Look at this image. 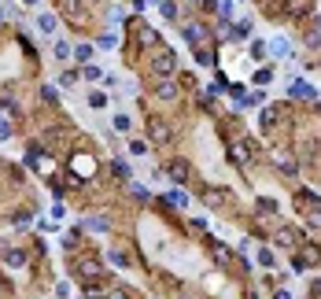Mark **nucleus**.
<instances>
[{"label": "nucleus", "mask_w": 321, "mask_h": 299, "mask_svg": "<svg viewBox=\"0 0 321 299\" xmlns=\"http://www.w3.org/2000/svg\"><path fill=\"white\" fill-rule=\"evenodd\" d=\"M174 70H177V55L170 48L155 52V59H152V74H155V78H174Z\"/></svg>", "instance_id": "nucleus-1"}, {"label": "nucleus", "mask_w": 321, "mask_h": 299, "mask_svg": "<svg viewBox=\"0 0 321 299\" xmlns=\"http://www.w3.org/2000/svg\"><path fill=\"white\" fill-rule=\"evenodd\" d=\"M148 133H152V141L170 144V126L163 122V118H148Z\"/></svg>", "instance_id": "nucleus-2"}, {"label": "nucleus", "mask_w": 321, "mask_h": 299, "mask_svg": "<svg viewBox=\"0 0 321 299\" xmlns=\"http://www.w3.org/2000/svg\"><path fill=\"white\" fill-rule=\"evenodd\" d=\"M288 92H292V96H299V100H314V96H318V92H314V85H310V81H303V78H296V81H292V85H288Z\"/></svg>", "instance_id": "nucleus-3"}, {"label": "nucleus", "mask_w": 321, "mask_h": 299, "mask_svg": "<svg viewBox=\"0 0 321 299\" xmlns=\"http://www.w3.org/2000/svg\"><path fill=\"white\" fill-rule=\"evenodd\" d=\"M203 37H207V33H203L200 22H188V26H185V41L192 44V48H203Z\"/></svg>", "instance_id": "nucleus-4"}, {"label": "nucleus", "mask_w": 321, "mask_h": 299, "mask_svg": "<svg viewBox=\"0 0 321 299\" xmlns=\"http://www.w3.org/2000/svg\"><path fill=\"white\" fill-rule=\"evenodd\" d=\"M7 270H22L26 266V251H18V248H11V251H4V259H0Z\"/></svg>", "instance_id": "nucleus-5"}, {"label": "nucleus", "mask_w": 321, "mask_h": 299, "mask_svg": "<svg viewBox=\"0 0 321 299\" xmlns=\"http://www.w3.org/2000/svg\"><path fill=\"white\" fill-rule=\"evenodd\" d=\"M188 174H192V170H188L185 159H174V163H170V177H174L177 185H185V181H188Z\"/></svg>", "instance_id": "nucleus-6"}, {"label": "nucleus", "mask_w": 321, "mask_h": 299, "mask_svg": "<svg viewBox=\"0 0 321 299\" xmlns=\"http://www.w3.org/2000/svg\"><path fill=\"white\" fill-rule=\"evenodd\" d=\"M166 203H170V207H177V211H185L188 207V192L185 189H170L166 192Z\"/></svg>", "instance_id": "nucleus-7"}, {"label": "nucleus", "mask_w": 321, "mask_h": 299, "mask_svg": "<svg viewBox=\"0 0 321 299\" xmlns=\"http://www.w3.org/2000/svg\"><path fill=\"white\" fill-rule=\"evenodd\" d=\"M155 96H159V100H174V96H177V89H174V78H159V89H155Z\"/></svg>", "instance_id": "nucleus-8"}, {"label": "nucleus", "mask_w": 321, "mask_h": 299, "mask_svg": "<svg viewBox=\"0 0 321 299\" xmlns=\"http://www.w3.org/2000/svg\"><path fill=\"white\" fill-rule=\"evenodd\" d=\"M81 226H85V229H92V233H107V229H111V222H107V218H100V214H92V218H85Z\"/></svg>", "instance_id": "nucleus-9"}, {"label": "nucleus", "mask_w": 321, "mask_h": 299, "mask_svg": "<svg viewBox=\"0 0 321 299\" xmlns=\"http://www.w3.org/2000/svg\"><path fill=\"white\" fill-rule=\"evenodd\" d=\"M107 263L115 266V270H126L129 266V255H126V251H118V248H111L107 251Z\"/></svg>", "instance_id": "nucleus-10"}, {"label": "nucleus", "mask_w": 321, "mask_h": 299, "mask_svg": "<svg viewBox=\"0 0 321 299\" xmlns=\"http://www.w3.org/2000/svg\"><path fill=\"white\" fill-rule=\"evenodd\" d=\"M74 170H78V174H85V177H89L92 170H96V163H92V159H89V155H74Z\"/></svg>", "instance_id": "nucleus-11"}, {"label": "nucleus", "mask_w": 321, "mask_h": 299, "mask_svg": "<svg viewBox=\"0 0 321 299\" xmlns=\"http://www.w3.org/2000/svg\"><path fill=\"white\" fill-rule=\"evenodd\" d=\"M37 26H41V33H55V30H59V22H55V15H48V11H44L41 18H37Z\"/></svg>", "instance_id": "nucleus-12"}, {"label": "nucleus", "mask_w": 321, "mask_h": 299, "mask_svg": "<svg viewBox=\"0 0 321 299\" xmlns=\"http://www.w3.org/2000/svg\"><path fill=\"white\" fill-rule=\"evenodd\" d=\"M63 11H67V18L81 22V4H78V0H63Z\"/></svg>", "instance_id": "nucleus-13"}, {"label": "nucleus", "mask_w": 321, "mask_h": 299, "mask_svg": "<svg viewBox=\"0 0 321 299\" xmlns=\"http://www.w3.org/2000/svg\"><path fill=\"white\" fill-rule=\"evenodd\" d=\"M229 37H237V41H244V37H251V22H248V18H244V22H237V26L229 30Z\"/></svg>", "instance_id": "nucleus-14"}, {"label": "nucleus", "mask_w": 321, "mask_h": 299, "mask_svg": "<svg viewBox=\"0 0 321 299\" xmlns=\"http://www.w3.org/2000/svg\"><path fill=\"white\" fill-rule=\"evenodd\" d=\"M159 11H163V18L174 22V18H177V4H174V0H159Z\"/></svg>", "instance_id": "nucleus-15"}, {"label": "nucleus", "mask_w": 321, "mask_h": 299, "mask_svg": "<svg viewBox=\"0 0 321 299\" xmlns=\"http://www.w3.org/2000/svg\"><path fill=\"white\" fill-rule=\"evenodd\" d=\"M273 122H277V111H273V107H266V111H259V126H262V129H270Z\"/></svg>", "instance_id": "nucleus-16"}, {"label": "nucleus", "mask_w": 321, "mask_h": 299, "mask_svg": "<svg viewBox=\"0 0 321 299\" xmlns=\"http://www.w3.org/2000/svg\"><path fill=\"white\" fill-rule=\"evenodd\" d=\"M137 37H140V44H155V30H152V26H140V30H137Z\"/></svg>", "instance_id": "nucleus-17"}, {"label": "nucleus", "mask_w": 321, "mask_h": 299, "mask_svg": "<svg viewBox=\"0 0 321 299\" xmlns=\"http://www.w3.org/2000/svg\"><path fill=\"white\" fill-rule=\"evenodd\" d=\"M92 52H96L92 44H78V48H74V59H78V63H85V59H92Z\"/></svg>", "instance_id": "nucleus-18"}, {"label": "nucleus", "mask_w": 321, "mask_h": 299, "mask_svg": "<svg viewBox=\"0 0 321 299\" xmlns=\"http://www.w3.org/2000/svg\"><path fill=\"white\" fill-rule=\"evenodd\" d=\"M270 81H273V70H266V67L255 70V85H270Z\"/></svg>", "instance_id": "nucleus-19"}, {"label": "nucleus", "mask_w": 321, "mask_h": 299, "mask_svg": "<svg viewBox=\"0 0 321 299\" xmlns=\"http://www.w3.org/2000/svg\"><path fill=\"white\" fill-rule=\"evenodd\" d=\"M111 170H115L122 181H126V177H129V163H126V159H115V166H111Z\"/></svg>", "instance_id": "nucleus-20"}, {"label": "nucleus", "mask_w": 321, "mask_h": 299, "mask_svg": "<svg viewBox=\"0 0 321 299\" xmlns=\"http://www.w3.org/2000/svg\"><path fill=\"white\" fill-rule=\"evenodd\" d=\"M270 52L273 55H288V41H285V37H277V41L270 44Z\"/></svg>", "instance_id": "nucleus-21"}, {"label": "nucleus", "mask_w": 321, "mask_h": 299, "mask_svg": "<svg viewBox=\"0 0 321 299\" xmlns=\"http://www.w3.org/2000/svg\"><path fill=\"white\" fill-rule=\"evenodd\" d=\"M129 155H148V141H133V144H129Z\"/></svg>", "instance_id": "nucleus-22"}, {"label": "nucleus", "mask_w": 321, "mask_h": 299, "mask_svg": "<svg viewBox=\"0 0 321 299\" xmlns=\"http://www.w3.org/2000/svg\"><path fill=\"white\" fill-rule=\"evenodd\" d=\"M259 266H273V251L270 248H259Z\"/></svg>", "instance_id": "nucleus-23"}, {"label": "nucleus", "mask_w": 321, "mask_h": 299, "mask_svg": "<svg viewBox=\"0 0 321 299\" xmlns=\"http://www.w3.org/2000/svg\"><path fill=\"white\" fill-rule=\"evenodd\" d=\"M115 44H118V33H103L100 37V48H115Z\"/></svg>", "instance_id": "nucleus-24"}, {"label": "nucleus", "mask_w": 321, "mask_h": 299, "mask_svg": "<svg viewBox=\"0 0 321 299\" xmlns=\"http://www.w3.org/2000/svg\"><path fill=\"white\" fill-rule=\"evenodd\" d=\"M222 200H225V192H218V189H214V192H207V203H211V207H218Z\"/></svg>", "instance_id": "nucleus-25"}, {"label": "nucleus", "mask_w": 321, "mask_h": 299, "mask_svg": "<svg viewBox=\"0 0 321 299\" xmlns=\"http://www.w3.org/2000/svg\"><path fill=\"white\" fill-rule=\"evenodd\" d=\"M74 48H70V44H63V41H55V55H59V59H67V55H70Z\"/></svg>", "instance_id": "nucleus-26"}, {"label": "nucleus", "mask_w": 321, "mask_h": 299, "mask_svg": "<svg viewBox=\"0 0 321 299\" xmlns=\"http://www.w3.org/2000/svg\"><path fill=\"white\" fill-rule=\"evenodd\" d=\"M30 222H33V214H30V211H22V214H15V226H30Z\"/></svg>", "instance_id": "nucleus-27"}, {"label": "nucleus", "mask_w": 321, "mask_h": 299, "mask_svg": "<svg viewBox=\"0 0 321 299\" xmlns=\"http://www.w3.org/2000/svg\"><path fill=\"white\" fill-rule=\"evenodd\" d=\"M277 244H296V233H292V229H285V233L277 237Z\"/></svg>", "instance_id": "nucleus-28"}, {"label": "nucleus", "mask_w": 321, "mask_h": 299, "mask_svg": "<svg viewBox=\"0 0 321 299\" xmlns=\"http://www.w3.org/2000/svg\"><path fill=\"white\" fill-rule=\"evenodd\" d=\"M133 196H137V200H152V192H148L144 185H133Z\"/></svg>", "instance_id": "nucleus-29"}, {"label": "nucleus", "mask_w": 321, "mask_h": 299, "mask_svg": "<svg viewBox=\"0 0 321 299\" xmlns=\"http://www.w3.org/2000/svg\"><path fill=\"white\" fill-rule=\"evenodd\" d=\"M277 163H281V166H285V170H296V163H292V159H288L285 152H277Z\"/></svg>", "instance_id": "nucleus-30"}, {"label": "nucleus", "mask_w": 321, "mask_h": 299, "mask_svg": "<svg viewBox=\"0 0 321 299\" xmlns=\"http://www.w3.org/2000/svg\"><path fill=\"white\" fill-rule=\"evenodd\" d=\"M107 299H129V292H126V288H111Z\"/></svg>", "instance_id": "nucleus-31"}, {"label": "nucleus", "mask_w": 321, "mask_h": 299, "mask_svg": "<svg viewBox=\"0 0 321 299\" xmlns=\"http://www.w3.org/2000/svg\"><path fill=\"white\" fill-rule=\"evenodd\" d=\"M115 129H129V118L126 115H115Z\"/></svg>", "instance_id": "nucleus-32"}, {"label": "nucleus", "mask_w": 321, "mask_h": 299, "mask_svg": "<svg viewBox=\"0 0 321 299\" xmlns=\"http://www.w3.org/2000/svg\"><path fill=\"white\" fill-rule=\"evenodd\" d=\"M11 133V126H7V118H0V137H7Z\"/></svg>", "instance_id": "nucleus-33"}, {"label": "nucleus", "mask_w": 321, "mask_h": 299, "mask_svg": "<svg viewBox=\"0 0 321 299\" xmlns=\"http://www.w3.org/2000/svg\"><path fill=\"white\" fill-rule=\"evenodd\" d=\"M310 222H314V226H321V211H314V214H310Z\"/></svg>", "instance_id": "nucleus-34"}, {"label": "nucleus", "mask_w": 321, "mask_h": 299, "mask_svg": "<svg viewBox=\"0 0 321 299\" xmlns=\"http://www.w3.org/2000/svg\"><path fill=\"white\" fill-rule=\"evenodd\" d=\"M22 4H30V7H33V4H41V0H22Z\"/></svg>", "instance_id": "nucleus-35"}, {"label": "nucleus", "mask_w": 321, "mask_h": 299, "mask_svg": "<svg viewBox=\"0 0 321 299\" xmlns=\"http://www.w3.org/2000/svg\"><path fill=\"white\" fill-rule=\"evenodd\" d=\"M318 26H321V22H318Z\"/></svg>", "instance_id": "nucleus-36"}]
</instances>
